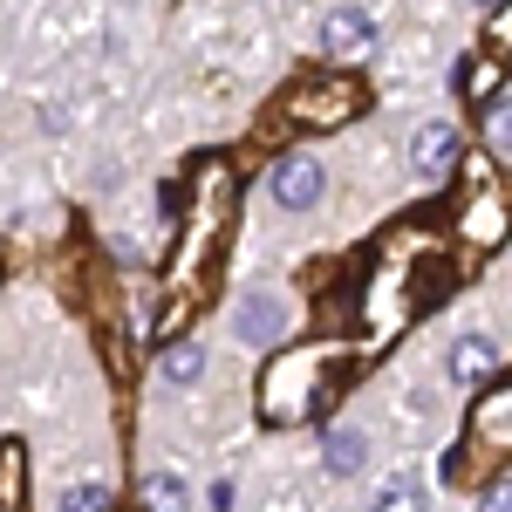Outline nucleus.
Wrapping results in <instances>:
<instances>
[{"label":"nucleus","mask_w":512,"mask_h":512,"mask_svg":"<svg viewBox=\"0 0 512 512\" xmlns=\"http://www.w3.org/2000/svg\"><path fill=\"white\" fill-rule=\"evenodd\" d=\"M349 342H308V349H287L274 355V369L260 376V417L267 424H308L315 410H328V396H335V369L349 362Z\"/></svg>","instance_id":"obj_1"},{"label":"nucleus","mask_w":512,"mask_h":512,"mask_svg":"<svg viewBox=\"0 0 512 512\" xmlns=\"http://www.w3.org/2000/svg\"><path fill=\"white\" fill-rule=\"evenodd\" d=\"M465 212H458V233L472 239V246H499L512 233V185H499L485 158H465Z\"/></svg>","instance_id":"obj_2"},{"label":"nucleus","mask_w":512,"mask_h":512,"mask_svg":"<svg viewBox=\"0 0 512 512\" xmlns=\"http://www.w3.org/2000/svg\"><path fill=\"white\" fill-rule=\"evenodd\" d=\"M362 103H369V89L355 76H321V82L287 96V123H301V130H342Z\"/></svg>","instance_id":"obj_3"},{"label":"nucleus","mask_w":512,"mask_h":512,"mask_svg":"<svg viewBox=\"0 0 512 512\" xmlns=\"http://www.w3.org/2000/svg\"><path fill=\"white\" fill-rule=\"evenodd\" d=\"M472 437L492 451H512V383H499L472 403Z\"/></svg>","instance_id":"obj_4"},{"label":"nucleus","mask_w":512,"mask_h":512,"mask_svg":"<svg viewBox=\"0 0 512 512\" xmlns=\"http://www.w3.org/2000/svg\"><path fill=\"white\" fill-rule=\"evenodd\" d=\"M321 185H328V178H321V164H315V158H287V164H274V198L287 205V212H308V205L321 198Z\"/></svg>","instance_id":"obj_5"},{"label":"nucleus","mask_w":512,"mask_h":512,"mask_svg":"<svg viewBox=\"0 0 512 512\" xmlns=\"http://www.w3.org/2000/svg\"><path fill=\"white\" fill-rule=\"evenodd\" d=\"M239 342H280V328H287V308H280V294H267V287H260V294H246V301H239Z\"/></svg>","instance_id":"obj_6"},{"label":"nucleus","mask_w":512,"mask_h":512,"mask_svg":"<svg viewBox=\"0 0 512 512\" xmlns=\"http://www.w3.org/2000/svg\"><path fill=\"white\" fill-rule=\"evenodd\" d=\"M321 41H328V55H355V48L376 41V21H369L362 7H335V14L321 21Z\"/></svg>","instance_id":"obj_7"},{"label":"nucleus","mask_w":512,"mask_h":512,"mask_svg":"<svg viewBox=\"0 0 512 512\" xmlns=\"http://www.w3.org/2000/svg\"><path fill=\"white\" fill-rule=\"evenodd\" d=\"M21 478H28V451L21 437L0 444V512H21Z\"/></svg>","instance_id":"obj_8"},{"label":"nucleus","mask_w":512,"mask_h":512,"mask_svg":"<svg viewBox=\"0 0 512 512\" xmlns=\"http://www.w3.org/2000/svg\"><path fill=\"white\" fill-rule=\"evenodd\" d=\"M192 499H185V478L178 472H151L144 478V512H185Z\"/></svg>","instance_id":"obj_9"},{"label":"nucleus","mask_w":512,"mask_h":512,"mask_svg":"<svg viewBox=\"0 0 512 512\" xmlns=\"http://www.w3.org/2000/svg\"><path fill=\"white\" fill-rule=\"evenodd\" d=\"M451 151H458L451 123H424V130H417V164H424V171H444V164H451Z\"/></svg>","instance_id":"obj_10"},{"label":"nucleus","mask_w":512,"mask_h":512,"mask_svg":"<svg viewBox=\"0 0 512 512\" xmlns=\"http://www.w3.org/2000/svg\"><path fill=\"white\" fill-rule=\"evenodd\" d=\"M451 376H458V383H478V376H492V342L465 335V342L451 349Z\"/></svg>","instance_id":"obj_11"},{"label":"nucleus","mask_w":512,"mask_h":512,"mask_svg":"<svg viewBox=\"0 0 512 512\" xmlns=\"http://www.w3.org/2000/svg\"><path fill=\"white\" fill-rule=\"evenodd\" d=\"M362 458H369V444H362V437L355 431H328V472H362Z\"/></svg>","instance_id":"obj_12"},{"label":"nucleus","mask_w":512,"mask_h":512,"mask_svg":"<svg viewBox=\"0 0 512 512\" xmlns=\"http://www.w3.org/2000/svg\"><path fill=\"white\" fill-rule=\"evenodd\" d=\"M164 376H171V383H198V376H205V349H198V342L164 349Z\"/></svg>","instance_id":"obj_13"},{"label":"nucleus","mask_w":512,"mask_h":512,"mask_svg":"<svg viewBox=\"0 0 512 512\" xmlns=\"http://www.w3.org/2000/svg\"><path fill=\"white\" fill-rule=\"evenodd\" d=\"M376 512H424V492H417L410 478H390V485L376 492Z\"/></svg>","instance_id":"obj_14"},{"label":"nucleus","mask_w":512,"mask_h":512,"mask_svg":"<svg viewBox=\"0 0 512 512\" xmlns=\"http://www.w3.org/2000/svg\"><path fill=\"white\" fill-rule=\"evenodd\" d=\"M485 137H492V151H512V103H506V96L492 103V117H485Z\"/></svg>","instance_id":"obj_15"},{"label":"nucleus","mask_w":512,"mask_h":512,"mask_svg":"<svg viewBox=\"0 0 512 512\" xmlns=\"http://www.w3.org/2000/svg\"><path fill=\"white\" fill-rule=\"evenodd\" d=\"M485 48H492L499 62H512V7H499V14H492V28H485Z\"/></svg>","instance_id":"obj_16"},{"label":"nucleus","mask_w":512,"mask_h":512,"mask_svg":"<svg viewBox=\"0 0 512 512\" xmlns=\"http://www.w3.org/2000/svg\"><path fill=\"white\" fill-rule=\"evenodd\" d=\"M62 512H110V492H103V485H76V492L62 499Z\"/></svg>","instance_id":"obj_17"},{"label":"nucleus","mask_w":512,"mask_h":512,"mask_svg":"<svg viewBox=\"0 0 512 512\" xmlns=\"http://www.w3.org/2000/svg\"><path fill=\"white\" fill-rule=\"evenodd\" d=\"M478 512H512V478H499V485L478 499Z\"/></svg>","instance_id":"obj_18"}]
</instances>
